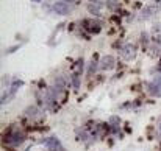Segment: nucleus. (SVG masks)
<instances>
[{"mask_svg":"<svg viewBox=\"0 0 161 151\" xmlns=\"http://www.w3.org/2000/svg\"><path fill=\"white\" fill-rule=\"evenodd\" d=\"M5 142L8 143V145H13V146H16V145H21L22 142H24V135L19 132V131H11V132H8L7 135H5Z\"/></svg>","mask_w":161,"mask_h":151,"instance_id":"obj_1","label":"nucleus"},{"mask_svg":"<svg viewBox=\"0 0 161 151\" xmlns=\"http://www.w3.org/2000/svg\"><path fill=\"white\" fill-rule=\"evenodd\" d=\"M44 145H46L49 149H52V151H64V148L61 146V143H60V140H58L56 137H49V139H46V140H44Z\"/></svg>","mask_w":161,"mask_h":151,"instance_id":"obj_2","label":"nucleus"},{"mask_svg":"<svg viewBox=\"0 0 161 151\" xmlns=\"http://www.w3.org/2000/svg\"><path fill=\"white\" fill-rule=\"evenodd\" d=\"M53 11L55 14H60V16H67L71 13V7L66 3V2H56L53 5Z\"/></svg>","mask_w":161,"mask_h":151,"instance_id":"obj_3","label":"nucleus"},{"mask_svg":"<svg viewBox=\"0 0 161 151\" xmlns=\"http://www.w3.org/2000/svg\"><path fill=\"white\" fill-rule=\"evenodd\" d=\"M114 64H116L114 58H113L111 55H106V56H103L102 61H100V69H103V70H111V69L114 67Z\"/></svg>","mask_w":161,"mask_h":151,"instance_id":"obj_4","label":"nucleus"},{"mask_svg":"<svg viewBox=\"0 0 161 151\" xmlns=\"http://www.w3.org/2000/svg\"><path fill=\"white\" fill-rule=\"evenodd\" d=\"M134 47L131 45V44H128V45H125L124 47V58L125 59H133L134 58Z\"/></svg>","mask_w":161,"mask_h":151,"instance_id":"obj_5","label":"nucleus"},{"mask_svg":"<svg viewBox=\"0 0 161 151\" xmlns=\"http://www.w3.org/2000/svg\"><path fill=\"white\" fill-rule=\"evenodd\" d=\"M147 87H149V94H152V95H155V97H161V87H159V86H156L153 81H152V83H149V84H147Z\"/></svg>","mask_w":161,"mask_h":151,"instance_id":"obj_6","label":"nucleus"},{"mask_svg":"<svg viewBox=\"0 0 161 151\" xmlns=\"http://www.w3.org/2000/svg\"><path fill=\"white\" fill-rule=\"evenodd\" d=\"M38 114H39V109H38L36 106H30V108H27V111H25V115H27V117H32V118L38 117Z\"/></svg>","mask_w":161,"mask_h":151,"instance_id":"obj_7","label":"nucleus"},{"mask_svg":"<svg viewBox=\"0 0 161 151\" xmlns=\"http://www.w3.org/2000/svg\"><path fill=\"white\" fill-rule=\"evenodd\" d=\"M156 11H158V8H156V7H147V8H144V10H142L141 16H142V17H149L150 14H153V13H156Z\"/></svg>","mask_w":161,"mask_h":151,"instance_id":"obj_8","label":"nucleus"},{"mask_svg":"<svg viewBox=\"0 0 161 151\" xmlns=\"http://www.w3.org/2000/svg\"><path fill=\"white\" fill-rule=\"evenodd\" d=\"M88 10H89V13H92V14H100V7H97V5H94V3H91L89 7H88Z\"/></svg>","mask_w":161,"mask_h":151,"instance_id":"obj_9","label":"nucleus"},{"mask_svg":"<svg viewBox=\"0 0 161 151\" xmlns=\"http://www.w3.org/2000/svg\"><path fill=\"white\" fill-rule=\"evenodd\" d=\"M72 84H74L75 89H80V75L78 73L72 75Z\"/></svg>","mask_w":161,"mask_h":151,"instance_id":"obj_10","label":"nucleus"},{"mask_svg":"<svg viewBox=\"0 0 161 151\" xmlns=\"http://www.w3.org/2000/svg\"><path fill=\"white\" fill-rule=\"evenodd\" d=\"M95 70H97V62H95V61H91V64H89V69H88V75H92Z\"/></svg>","mask_w":161,"mask_h":151,"instance_id":"obj_11","label":"nucleus"},{"mask_svg":"<svg viewBox=\"0 0 161 151\" xmlns=\"http://www.w3.org/2000/svg\"><path fill=\"white\" fill-rule=\"evenodd\" d=\"M153 83H155L156 86H159V87H161V75H158V76H155V80H153Z\"/></svg>","mask_w":161,"mask_h":151,"instance_id":"obj_12","label":"nucleus"},{"mask_svg":"<svg viewBox=\"0 0 161 151\" xmlns=\"http://www.w3.org/2000/svg\"><path fill=\"white\" fill-rule=\"evenodd\" d=\"M91 2H92L94 5H97V7H102V5H103V0H91Z\"/></svg>","mask_w":161,"mask_h":151,"instance_id":"obj_13","label":"nucleus"},{"mask_svg":"<svg viewBox=\"0 0 161 151\" xmlns=\"http://www.w3.org/2000/svg\"><path fill=\"white\" fill-rule=\"evenodd\" d=\"M111 123H119V117H111Z\"/></svg>","mask_w":161,"mask_h":151,"instance_id":"obj_14","label":"nucleus"},{"mask_svg":"<svg viewBox=\"0 0 161 151\" xmlns=\"http://www.w3.org/2000/svg\"><path fill=\"white\" fill-rule=\"evenodd\" d=\"M64 2H67V3H72V2H75V0H64Z\"/></svg>","mask_w":161,"mask_h":151,"instance_id":"obj_15","label":"nucleus"},{"mask_svg":"<svg viewBox=\"0 0 161 151\" xmlns=\"http://www.w3.org/2000/svg\"><path fill=\"white\" fill-rule=\"evenodd\" d=\"M158 129H159V132H161V120H159V125H158Z\"/></svg>","mask_w":161,"mask_h":151,"instance_id":"obj_16","label":"nucleus"},{"mask_svg":"<svg viewBox=\"0 0 161 151\" xmlns=\"http://www.w3.org/2000/svg\"><path fill=\"white\" fill-rule=\"evenodd\" d=\"M32 2H36V3H39V2H41V0H32Z\"/></svg>","mask_w":161,"mask_h":151,"instance_id":"obj_17","label":"nucleus"}]
</instances>
